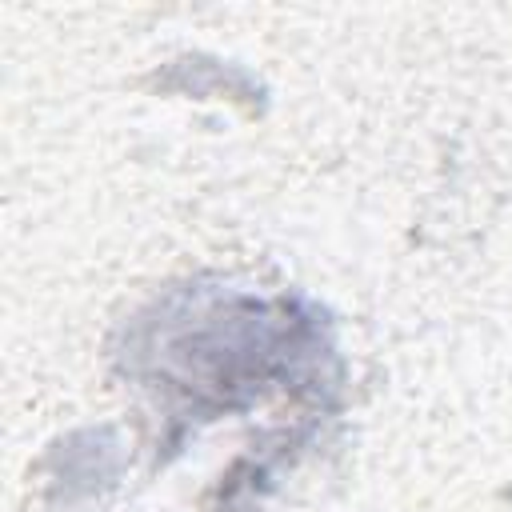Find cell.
Segmentation results:
<instances>
[{"label": "cell", "mask_w": 512, "mask_h": 512, "mask_svg": "<svg viewBox=\"0 0 512 512\" xmlns=\"http://www.w3.org/2000/svg\"><path fill=\"white\" fill-rule=\"evenodd\" d=\"M144 352L168 388L192 404L236 408L260 400L272 380L312 376L320 332L288 304L228 292H180L144 324Z\"/></svg>", "instance_id": "6da1fadb"}]
</instances>
